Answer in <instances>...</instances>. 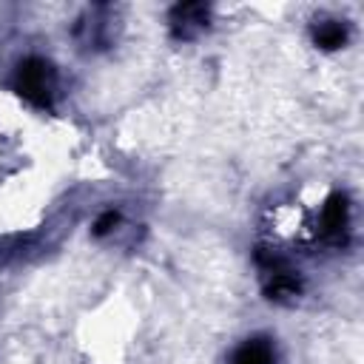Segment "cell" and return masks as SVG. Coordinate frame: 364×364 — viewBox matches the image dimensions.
<instances>
[{"instance_id":"obj_2","label":"cell","mask_w":364,"mask_h":364,"mask_svg":"<svg viewBox=\"0 0 364 364\" xmlns=\"http://www.w3.org/2000/svg\"><path fill=\"white\" fill-rule=\"evenodd\" d=\"M270 233L282 242H299L310 233V208L296 202H282L270 210Z\"/></svg>"},{"instance_id":"obj_1","label":"cell","mask_w":364,"mask_h":364,"mask_svg":"<svg viewBox=\"0 0 364 364\" xmlns=\"http://www.w3.org/2000/svg\"><path fill=\"white\" fill-rule=\"evenodd\" d=\"M136 330V316L125 299L111 296L80 321V347L94 364H122Z\"/></svg>"}]
</instances>
